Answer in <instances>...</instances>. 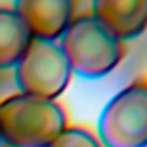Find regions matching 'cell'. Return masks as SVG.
Segmentation results:
<instances>
[{"instance_id":"1","label":"cell","mask_w":147,"mask_h":147,"mask_svg":"<svg viewBox=\"0 0 147 147\" xmlns=\"http://www.w3.org/2000/svg\"><path fill=\"white\" fill-rule=\"evenodd\" d=\"M58 45L72 74L91 80L110 75L128 53L127 43L108 31L91 12L77 14Z\"/></svg>"},{"instance_id":"2","label":"cell","mask_w":147,"mask_h":147,"mask_svg":"<svg viewBox=\"0 0 147 147\" xmlns=\"http://www.w3.org/2000/svg\"><path fill=\"white\" fill-rule=\"evenodd\" d=\"M69 127L60 101L16 92L0 101L2 142L12 147H50Z\"/></svg>"},{"instance_id":"3","label":"cell","mask_w":147,"mask_h":147,"mask_svg":"<svg viewBox=\"0 0 147 147\" xmlns=\"http://www.w3.org/2000/svg\"><path fill=\"white\" fill-rule=\"evenodd\" d=\"M103 147H147V75L120 89L98 120Z\"/></svg>"},{"instance_id":"4","label":"cell","mask_w":147,"mask_h":147,"mask_svg":"<svg viewBox=\"0 0 147 147\" xmlns=\"http://www.w3.org/2000/svg\"><path fill=\"white\" fill-rule=\"evenodd\" d=\"M17 92L57 101L69 87L74 74L57 41L33 39L14 67Z\"/></svg>"},{"instance_id":"5","label":"cell","mask_w":147,"mask_h":147,"mask_svg":"<svg viewBox=\"0 0 147 147\" xmlns=\"http://www.w3.org/2000/svg\"><path fill=\"white\" fill-rule=\"evenodd\" d=\"M80 0H14L12 7L22 17L34 39L58 41L70 26Z\"/></svg>"},{"instance_id":"6","label":"cell","mask_w":147,"mask_h":147,"mask_svg":"<svg viewBox=\"0 0 147 147\" xmlns=\"http://www.w3.org/2000/svg\"><path fill=\"white\" fill-rule=\"evenodd\" d=\"M91 14L125 43L147 31V0H92Z\"/></svg>"},{"instance_id":"7","label":"cell","mask_w":147,"mask_h":147,"mask_svg":"<svg viewBox=\"0 0 147 147\" xmlns=\"http://www.w3.org/2000/svg\"><path fill=\"white\" fill-rule=\"evenodd\" d=\"M33 39L17 10L12 5H0V70H14Z\"/></svg>"},{"instance_id":"8","label":"cell","mask_w":147,"mask_h":147,"mask_svg":"<svg viewBox=\"0 0 147 147\" xmlns=\"http://www.w3.org/2000/svg\"><path fill=\"white\" fill-rule=\"evenodd\" d=\"M50 147H103L98 135L82 125H69Z\"/></svg>"},{"instance_id":"9","label":"cell","mask_w":147,"mask_h":147,"mask_svg":"<svg viewBox=\"0 0 147 147\" xmlns=\"http://www.w3.org/2000/svg\"><path fill=\"white\" fill-rule=\"evenodd\" d=\"M17 92L14 72L12 70H0V101Z\"/></svg>"},{"instance_id":"10","label":"cell","mask_w":147,"mask_h":147,"mask_svg":"<svg viewBox=\"0 0 147 147\" xmlns=\"http://www.w3.org/2000/svg\"><path fill=\"white\" fill-rule=\"evenodd\" d=\"M0 147H12V146H7V144H3V142H2V144H0Z\"/></svg>"},{"instance_id":"11","label":"cell","mask_w":147,"mask_h":147,"mask_svg":"<svg viewBox=\"0 0 147 147\" xmlns=\"http://www.w3.org/2000/svg\"><path fill=\"white\" fill-rule=\"evenodd\" d=\"M0 144H2V135H0Z\"/></svg>"}]
</instances>
